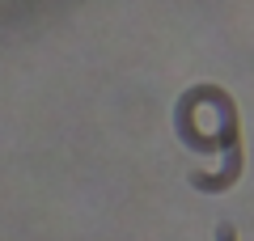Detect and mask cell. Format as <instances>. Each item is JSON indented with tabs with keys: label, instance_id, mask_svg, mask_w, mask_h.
<instances>
[{
	"label": "cell",
	"instance_id": "obj_1",
	"mask_svg": "<svg viewBox=\"0 0 254 241\" xmlns=\"http://www.w3.org/2000/svg\"><path fill=\"white\" fill-rule=\"evenodd\" d=\"M216 241H237V233H233V224H220V229H216Z\"/></svg>",
	"mask_w": 254,
	"mask_h": 241
}]
</instances>
